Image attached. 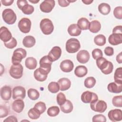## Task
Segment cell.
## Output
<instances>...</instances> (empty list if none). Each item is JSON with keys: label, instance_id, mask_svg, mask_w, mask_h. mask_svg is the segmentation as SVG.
I'll list each match as a JSON object with an SVG mask.
<instances>
[{"label": "cell", "instance_id": "cell-45", "mask_svg": "<svg viewBox=\"0 0 122 122\" xmlns=\"http://www.w3.org/2000/svg\"><path fill=\"white\" fill-rule=\"evenodd\" d=\"M102 52L100 49H95L92 51V56L95 60H97L98 58L102 57Z\"/></svg>", "mask_w": 122, "mask_h": 122}, {"label": "cell", "instance_id": "cell-52", "mask_svg": "<svg viewBox=\"0 0 122 122\" xmlns=\"http://www.w3.org/2000/svg\"><path fill=\"white\" fill-rule=\"evenodd\" d=\"M3 122H17L18 120L17 118L13 115L11 116H10L9 117H8L6 119H5Z\"/></svg>", "mask_w": 122, "mask_h": 122}, {"label": "cell", "instance_id": "cell-39", "mask_svg": "<svg viewBox=\"0 0 122 122\" xmlns=\"http://www.w3.org/2000/svg\"><path fill=\"white\" fill-rule=\"evenodd\" d=\"M22 12L26 15H30L32 14L34 10V7L30 5H29L28 4L25 5L21 9Z\"/></svg>", "mask_w": 122, "mask_h": 122}, {"label": "cell", "instance_id": "cell-21", "mask_svg": "<svg viewBox=\"0 0 122 122\" xmlns=\"http://www.w3.org/2000/svg\"><path fill=\"white\" fill-rule=\"evenodd\" d=\"M107 89L111 92L116 93H121L122 91V84L112 82L108 85Z\"/></svg>", "mask_w": 122, "mask_h": 122}, {"label": "cell", "instance_id": "cell-28", "mask_svg": "<svg viewBox=\"0 0 122 122\" xmlns=\"http://www.w3.org/2000/svg\"><path fill=\"white\" fill-rule=\"evenodd\" d=\"M61 111L65 113H69L72 112L73 110V104L70 100H66L65 102L60 106Z\"/></svg>", "mask_w": 122, "mask_h": 122}, {"label": "cell", "instance_id": "cell-42", "mask_svg": "<svg viewBox=\"0 0 122 122\" xmlns=\"http://www.w3.org/2000/svg\"><path fill=\"white\" fill-rule=\"evenodd\" d=\"M4 44L6 48L12 49L17 46V41L15 38H14V37H12V38L9 41L6 42H4Z\"/></svg>", "mask_w": 122, "mask_h": 122}, {"label": "cell", "instance_id": "cell-49", "mask_svg": "<svg viewBox=\"0 0 122 122\" xmlns=\"http://www.w3.org/2000/svg\"><path fill=\"white\" fill-rule=\"evenodd\" d=\"M27 4H28V2L25 0H18L17 1V6L20 10H21V8Z\"/></svg>", "mask_w": 122, "mask_h": 122}, {"label": "cell", "instance_id": "cell-18", "mask_svg": "<svg viewBox=\"0 0 122 122\" xmlns=\"http://www.w3.org/2000/svg\"><path fill=\"white\" fill-rule=\"evenodd\" d=\"M108 41L112 45H117L121 44L122 43V34L112 33L109 36Z\"/></svg>", "mask_w": 122, "mask_h": 122}, {"label": "cell", "instance_id": "cell-23", "mask_svg": "<svg viewBox=\"0 0 122 122\" xmlns=\"http://www.w3.org/2000/svg\"><path fill=\"white\" fill-rule=\"evenodd\" d=\"M68 32L71 36H78L81 32V29L76 24H71L68 28Z\"/></svg>", "mask_w": 122, "mask_h": 122}, {"label": "cell", "instance_id": "cell-32", "mask_svg": "<svg viewBox=\"0 0 122 122\" xmlns=\"http://www.w3.org/2000/svg\"><path fill=\"white\" fill-rule=\"evenodd\" d=\"M94 42L98 46H103L106 43V37L102 34L98 35L94 37Z\"/></svg>", "mask_w": 122, "mask_h": 122}, {"label": "cell", "instance_id": "cell-27", "mask_svg": "<svg viewBox=\"0 0 122 122\" xmlns=\"http://www.w3.org/2000/svg\"><path fill=\"white\" fill-rule=\"evenodd\" d=\"M25 64L27 68L30 70H33L37 67V61L34 58L30 57L26 59Z\"/></svg>", "mask_w": 122, "mask_h": 122}, {"label": "cell", "instance_id": "cell-34", "mask_svg": "<svg viewBox=\"0 0 122 122\" xmlns=\"http://www.w3.org/2000/svg\"><path fill=\"white\" fill-rule=\"evenodd\" d=\"M28 97L31 100H36L40 97L39 92L35 89L30 88L27 92Z\"/></svg>", "mask_w": 122, "mask_h": 122}, {"label": "cell", "instance_id": "cell-54", "mask_svg": "<svg viewBox=\"0 0 122 122\" xmlns=\"http://www.w3.org/2000/svg\"><path fill=\"white\" fill-rule=\"evenodd\" d=\"M116 59L118 63L121 64L122 63V52H121L117 55Z\"/></svg>", "mask_w": 122, "mask_h": 122}, {"label": "cell", "instance_id": "cell-44", "mask_svg": "<svg viewBox=\"0 0 122 122\" xmlns=\"http://www.w3.org/2000/svg\"><path fill=\"white\" fill-rule=\"evenodd\" d=\"M113 15L116 18L121 20L122 19V7L118 6L115 8L113 10Z\"/></svg>", "mask_w": 122, "mask_h": 122}, {"label": "cell", "instance_id": "cell-12", "mask_svg": "<svg viewBox=\"0 0 122 122\" xmlns=\"http://www.w3.org/2000/svg\"><path fill=\"white\" fill-rule=\"evenodd\" d=\"M26 96L25 88L20 86L15 87L12 90V98L15 99H23Z\"/></svg>", "mask_w": 122, "mask_h": 122}, {"label": "cell", "instance_id": "cell-25", "mask_svg": "<svg viewBox=\"0 0 122 122\" xmlns=\"http://www.w3.org/2000/svg\"><path fill=\"white\" fill-rule=\"evenodd\" d=\"M88 72V70L85 66L79 65L76 67L74 70L75 75L78 77H83L85 76Z\"/></svg>", "mask_w": 122, "mask_h": 122}, {"label": "cell", "instance_id": "cell-30", "mask_svg": "<svg viewBox=\"0 0 122 122\" xmlns=\"http://www.w3.org/2000/svg\"><path fill=\"white\" fill-rule=\"evenodd\" d=\"M98 10L101 14L106 15L110 13L111 11V7L107 3H102L98 6Z\"/></svg>", "mask_w": 122, "mask_h": 122}, {"label": "cell", "instance_id": "cell-40", "mask_svg": "<svg viewBox=\"0 0 122 122\" xmlns=\"http://www.w3.org/2000/svg\"><path fill=\"white\" fill-rule=\"evenodd\" d=\"M112 103L114 106L116 107H122V96H115L112 99Z\"/></svg>", "mask_w": 122, "mask_h": 122}, {"label": "cell", "instance_id": "cell-33", "mask_svg": "<svg viewBox=\"0 0 122 122\" xmlns=\"http://www.w3.org/2000/svg\"><path fill=\"white\" fill-rule=\"evenodd\" d=\"M114 79L115 82L117 83L122 84V68L119 67L116 69L114 74Z\"/></svg>", "mask_w": 122, "mask_h": 122}, {"label": "cell", "instance_id": "cell-48", "mask_svg": "<svg viewBox=\"0 0 122 122\" xmlns=\"http://www.w3.org/2000/svg\"><path fill=\"white\" fill-rule=\"evenodd\" d=\"M104 52L106 55L108 56H111L113 55L114 53V50L112 47L108 46L105 48Z\"/></svg>", "mask_w": 122, "mask_h": 122}, {"label": "cell", "instance_id": "cell-6", "mask_svg": "<svg viewBox=\"0 0 122 122\" xmlns=\"http://www.w3.org/2000/svg\"><path fill=\"white\" fill-rule=\"evenodd\" d=\"M27 52L23 48H20L16 49L13 53L11 58V61L13 64H17L21 62L22 60L26 57Z\"/></svg>", "mask_w": 122, "mask_h": 122}, {"label": "cell", "instance_id": "cell-19", "mask_svg": "<svg viewBox=\"0 0 122 122\" xmlns=\"http://www.w3.org/2000/svg\"><path fill=\"white\" fill-rule=\"evenodd\" d=\"M0 97L3 100L9 101L11 96V89L9 86H4L0 89Z\"/></svg>", "mask_w": 122, "mask_h": 122}, {"label": "cell", "instance_id": "cell-9", "mask_svg": "<svg viewBox=\"0 0 122 122\" xmlns=\"http://www.w3.org/2000/svg\"><path fill=\"white\" fill-rule=\"evenodd\" d=\"M90 107L93 111L102 113L104 112L107 109V105L104 101L98 100L94 102L91 103Z\"/></svg>", "mask_w": 122, "mask_h": 122}, {"label": "cell", "instance_id": "cell-46", "mask_svg": "<svg viewBox=\"0 0 122 122\" xmlns=\"http://www.w3.org/2000/svg\"><path fill=\"white\" fill-rule=\"evenodd\" d=\"M92 121L93 122H105L106 121V119L104 115L101 114H96L93 116L92 119Z\"/></svg>", "mask_w": 122, "mask_h": 122}, {"label": "cell", "instance_id": "cell-7", "mask_svg": "<svg viewBox=\"0 0 122 122\" xmlns=\"http://www.w3.org/2000/svg\"><path fill=\"white\" fill-rule=\"evenodd\" d=\"M23 68L20 63L17 64H13L11 66L9 73L10 75L16 79H20L23 74Z\"/></svg>", "mask_w": 122, "mask_h": 122}, {"label": "cell", "instance_id": "cell-47", "mask_svg": "<svg viewBox=\"0 0 122 122\" xmlns=\"http://www.w3.org/2000/svg\"><path fill=\"white\" fill-rule=\"evenodd\" d=\"M9 114V111L7 108L4 106L0 105V118L7 116Z\"/></svg>", "mask_w": 122, "mask_h": 122}, {"label": "cell", "instance_id": "cell-53", "mask_svg": "<svg viewBox=\"0 0 122 122\" xmlns=\"http://www.w3.org/2000/svg\"><path fill=\"white\" fill-rule=\"evenodd\" d=\"M13 2H14L13 0H1V2L2 3V5L6 6L11 5Z\"/></svg>", "mask_w": 122, "mask_h": 122}, {"label": "cell", "instance_id": "cell-43", "mask_svg": "<svg viewBox=\"0 0 122 122\" xmlns=\"http://www.w3.org/2000/svg\"><path fill=\"white\" fill-rule=\"evenodd\" d=\"M66 99L65 94L62 92H59L57 95V102L59 105H63L66 102Z\"/></svg>", "mask_w": 122, "mask_h": 122}, {"label": "cell", "instance_id": "cell-5", "mask_svg": "<svg viewBox=\"0 0 122 122\" xmlns=\"http://www.w3.org/2000/svg\"><path fill=\"white\" fill-rule=\"evenodd\" d=\"M2 16L3 20L9 25L13 24L17 20L15 13L11 9H5L2 12Z\"/></svg>", "mask_w": 122, "mask_h": 122}, {"label": "cell", "instance_id": "cell-2", "mask_svg": "<svg viewBox=\"0 0 122 122\" xmlns=\"http://www.w3.org/2000/svg\"><path fill=\"white\" fill-rule=\"evenodd\" d=\"M52 62L51 61L48 55L42 57L39 62L40 71L45 75H48L51 70Z\"/></svg>", "mask_w": 122, "mask_h": 122}, {"label": "cell", "instance_id": "cell-41", "mask_svg": "<svg viewBox=\"0 0 122 122\" xmlns=\"http://www.w3.org/2000/svg\"><path fill=\"white\" fill-rule=\"evenodd\" d=\"M34 108L37 110L41 114L43 113L46 110L45 103L42 102H39L36 103L35 104Z\"/></svg>", "mask_w": 122, "mask_h": 122}, {"label": "cell", "instance_id": "cell-38", "mask_svg": "<svg viewBox=\"0 0 122 122\" xmlns=\"http://www.w3.org/2000/svg\"><path fill=\"white\" fill-rule=\"evenodd\" d=\"M60 109L57 106H51L47 110V114L51 117H55L59 114Z\"/></svg>", "mask_w": 122, "mask_h": 122}, {"label": "cell", "instance_id": "cell-10", "mask_svg": "<svg viewBox=\"0 0 122 122\" xmlns=\"http://www.w3.org/2000/svg\"><path fill=\"white\" fill-rule=\"evenodd\" d=\"M31 23L30 20L27 18H22L18 22V27L20 31L24 33H29L30 30Z\"/></svg>", "mask_w": 122, "mask_h": 122}, {"label": "cell", "instance_id": "cell-56", "mask_svg": "<svg viewBox=\"0 0 122 122\" xmlns=\"http://www.w3.org/2000/svg\"><path fill=\"white\" fill-rule=\"evenodd\" d=\"M30 2H31V3H34V4H35V3H38L39 1V0H29Z\"/></svg>", "mask_w": 122, "mask_h": 122}, {"label": "cell", "instance_id": "cell-14", "mask_svg": "<svg viewBox=\"0 0 122 122\" xmlns=\"http://www.w3.org/2000/svg\"><path fill=\"white\" fill-rule=\"evenodd\" d=\"M61 54V50L59 46L53 47L48 53V57L52 62L58 60Z\"/></svg>", "mask_w": 122, "mask_h": 122}, {"label": "cell", "instance_id": "cell-24", "mask_svg": "<svg viewBox=\"0 0 122 122\" xmlns=\"http://www.w3.org/2000/svg\"><path fill=\"white\" fill-rule=\"evenodd\" d=\"M35 39L32 36L29 35L25 36L23 39V45L26 48H31L33 47L35 44Z\"/></svg>", "mask_w": 122, "mask_h": 122}, {"label": "cell", "instance_id": "cell-37", "mask_svg": "<svg viewBox=\"0 0 122 122\" xmlns=\"http://www.w3.org/2000/svg\"><path fill=\"white\" fill-rule=\"evenodd\" d=\"M28 114L29 117L31 119L36 120L40 117L41 114L37 110L33 107V108H31L30 109L28 112Z\"/></svg>", "mask_w": 122, "mask_h": 122}, {"label": "cell", "instance_id": "cell-26", "mask_svg": "<svg viewBox=\"0 0 122 122\" xmlns=\"http://www.w3.org/2000/svg\"><path fill=\"white\" fill-rule=\"evenodd\" d=\"M101 24L98 20H93L90 23L89 29L92 33H97L101 30Z\"/></svg>", "mask_w": 122, "mask_h": 122}, {"label": "cell", "instance_id": "cell-8", "mask_svg": "<svg viewBox=\"0 0 122 122\" xmlns=\"http://www.w3.org/2000/svg\"><path fill=\"white\" fill-rule=\"evenodd\" d=\"M81 100L85 103H91L97 101L98 100V97L94 92L90 91H85L82 93Z\"/></svg>", "mask_w": 122, "mask_h": 122}, {"label": "cell", "instance_id": "cell-1", "mask_svg": "<svg viewBox=\"0 0 122 122\" xmlns=\"http://www.w3.org/2000/svg\"><path fill=\"white\" fill-rule=\"evenodd\" d=\"M96 65L104 74H109L112 72L113 65L112 62L107 61L105 58L101 57L96 60Z\"/></svg>", "mask_w": 122, "mask_h": 122}, {"label": "cell", "instance_id": "cell-35", "mask_svg": "<svg viewBox=\"0 0 122 122\" xmlns=\"http://www.w3.org/2000/svg\"><path fill=\"white\" fill-rule=\"evenodd\" d=\"M96 83V80L93 77H88L85 79L84 84L87 88H93Z\"/></svg>", "mask_w": 122, "mask_h": 122}, {"label": "cell", "instance_id": "cell-29", "mask_svg": "<svg viewBox=\"0 0 122 122\" xmlns=\"http://www.w3.org/2000/svg\"><path fill=\"white\" fill-rule=\"evenodd\" d=\"M90 22L86 18H81L77 21V25L82 30H86L89 29Z\"/></svg>", "mask_w": 122, "mask_h": 122}, {"label": "cell", "instance_id": "cell-20", "mask_svg": "<svg viewBox=\"0 0 122 122\" xmlns=\"http://www.w3.org/2000/svg\"><path fill=\"white\" fill-rule=\"evenodd\" d=\"M13 110L17 112H21L24 108V102L22 99H16L13 102L12 104Z\"/></svg>", "mask_w": 122, "mask_h": 122}, {"label": "cell", "instance_id": "cell-17", "mask_svg": "<svg viewBox=\"0 0 122 122\" xmlns=\"http://www.w3.org/2000/svg\"><path fill=\"white\" fill-rule=\"evenodd\" d=\"M0 38L4 42L9 41L12 38L11 32L6 27H1L0 29Z\"/></svg>", "mask_w": 122, "mask_h": 122}, {"label": "cell", "instance_id": "cell-22", "mask_svg": "<svg viewBox=\"0 0 122 122\" xmlns=\"http://www.w3.org/2000/svg\"><path fill=\"white\" fill-rule=\"evenodd\" d=\"M58 83L60 86V90L64 91L68 90L71 85V81L67 78H62L59 79Z\"/></svg>", "mask_w": 122, "mask_h": 122}, {"label": "cell", "instance_id": "cell-16", "mask_svg": "<svg viewBox=\"0 0 122 122\" xmlns=\"http://www.w3.org/2000/svg\"><path fill=\"white\" fill-rule=\"evenodd\" d=\"M60 67L62 71L70 72L72 71L74 68V64L71 60H65L61 62Z\"/></svg>", "mask_w": 122, "mask_h": 122}, {"label": "cell", "instance_id": "cell-55", "mask_svg": "<svg viewBox=\"0 0 122 122\" xmlns=\"http://www.w3.org/2000/svg\"><path fill=\"white\" fill-rule=\"evenodd\" d=\"M82 2L86 5H89L93 2V0H82Z\"/></svg>", "mask_w": 122, "mask_h": 122}, {"label": "cell", "instance_id": "cell-51", "mask_svg": "<svg viewBox=\"0 0 122 122\" xmlns=\"http://www.w3.org/2000/svg\"><path fill=\"white\" fill-rule=\"evenodd\" d=\"M59 5L62 7H65L69 5L70 3L67 0H58Z\"/></svg>", "mask_w": 122, "mask_h": 122}, {"label": "cell", "instance_id": "cell-4", "mask_svg": "<svg viewBox=\"0 0 122 122\" xmlns=\"http://www.w3.org/2000/svg\"><path fill=\"white\" fill-rule=\"evenodd\" d=\"M40 28L44 34L50 35L54 30L53 24L50 19L44 18L42 19L40 24Z\"/></svg>", "mask_w": 122, "mask_h": 122}, {"label": "cell", "instance_id": "cell-15", "mask_svg": "<svg viewBox=\"0 0 122 122\" xmlns=\"http://www.w3.org/2000/svg\"><path fill=\"white\" fill-rule=\"evenodd\" d=\"M90 55L89 52L86 50H81L77 54L76 58L77 61L81 63H86L90 59Z\"/></svg>", "mask_w": 122, "mask_h": 122}, {"label": "cell", "instance_id": "cell-3", "mask_svg": "<svg viewBox=\"0 0 122 122\" xmlns=\"http://www.w3.org/2000/svg\"><path fill=\"white\" fill-rule=\"evenodd\" d=\"M65 47L68 52L70 53H75L81 48L80 42L77 39L71 38L66 41Z\"/></svg>", "mask_w": 122, "mask_h": 122}, {"label": "cell", "instance_id": "cell-13", "mask_svg": "<svg viewBox=\"0 0 122 122\" xmlns=\"http://www.w3.org/2000/svg\"><path fill=\"white\" fill-rule=\"evenodd\" d=\"M110 120L115 122L121 121L122 120V112L120 109H113L110 111L108 113Z\"/></svg>", "mask_w": 122, "mask_h": 122}, {"label": "cell", "instance_id": "cell-11", "mask_svg": "<svg viewBox=\"0 0 122 122\" xmlns=\"http://www.w3.org/2000/svg\"><path fill=\"white\" fill-rule=\"evenodd\" d=\"M55 2L54 0H45L40 5L41 10L45 13H49L51 11L55 6Z\"/></svg>", "mask_w": 122, "mask_h": 122}, {"label": "cell", "instance_id": "cell-36", "mask_svg": "<svg viewBox=\"0 0 122 122\" xmlns=\"http://www.w3.org/2000/svg\"><path fill=\"white\" fill-rule=\"evenodd\" d=\"M48 90L51 93H57L60 90V86L58 82L55 81L51 82L48 86Z\"/></svg>", "mask_w": 122, "mask_h": 122}, {"label": "cell", "instance_id": "cell-50", "mask_svg": "<svg viewBox=\"0 0 122 122\" xmlns=\"http://www.w3.org/2000/svg\"><path fill=\"white\" fill-rule=\"evenodd\" d=\"M112 33L122 34V26L121 25L115 26L112 30Z\"/></svg>", "mask_w": 122, "mask_h": 122}, {"label": "cell", "instance_id": "cell-31", "mask_svg": "<svg viewBox=\"0 0 122 122\" xmlns=\"http://www.w3.org/2000/svg\"><path fill=\"white\" fill-rule=\"evenodd\" d=\"M47 75L41 72L38 69H36L34 72V77L35 79L39 81H44L47 78Z\"/></svg>", "mask_w": 122, "mask_h": 122}]
</instances>
